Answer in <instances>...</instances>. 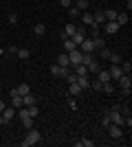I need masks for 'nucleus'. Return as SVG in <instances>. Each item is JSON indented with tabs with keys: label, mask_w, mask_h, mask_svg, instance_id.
Returning a JSON list of instances; mask_svg holds the SVG:
<instances>
[{
	"label": "nucleus",
	"mask_w": 132,
	"mask_h": 147,
	"mask_svg": "<svg viewBox=\"0 0 132 147\" xmlns=\"http://www.w3.org/2000/svg\"><path fill=\"white\" fill-rule=\"evenodd\" d=\"M40 141H42L40 132L31 127V129H29V134H26V138H24L22 143H20V145H22V147H31V145H35V143H40Z\"/></svg>",
	"instance_id": "f257e3e1"
},
{
	"label": "nucleus",
	"mask_w": 132,
	"mask_h": 147,
	"mask_svg": "<svg viewBox=\"0 0 132 147\" xmlns=\"http://www.w3.org/2000/svg\"><path fill=\"white\" fill-rule=\"evenodd\" d=\"M119 86L123 88V94L130 97V92H132V79H130V75H121V77H119Z\"/></svg>",
	"instance_id": "f03ea898"
},
{
	"label": "nucleus",
	"mask_w": 132,
	"mask_h": 147,
	"mask_svg": "<svg viewBox=\"0 0 132 147\" xmlns=\"http://www.w3.org/2000/svg\"><path fill=\"white\" fill-rule=\"evenodd\" d=\"M68 61H70V66H77V64H82V51H79V49L68 51Z\"/></svg>",
	"instance_id": "7ed1b4c3"
},
{
	"label": "nucleus",
	"mask_w": 132,
	"mask_h": 147,
	"mask_svg": "<svg viewBox=\"0 0 132 147\" xmlns=\"http://www.w3.org/2000/svg\"><path fill=\"white\" fill-rule=\"evenodd\" d=\"M77 49L82 51V53H95V44H93V37H86Z\"/></svg>",
	"instance_id": "20e7f679"
},
{
	"label": "nucleus",
	"mask_w": 132,
	"mask_h": 147,
	"mask_svg": "<svg viewBox=\"0 0 132 147\" xmlns=\"http://www.w3.org/2000/svg\"><path fill=\"white\" fill-rule=\"evenodd\" d=\"M106 129H108V134H110V138H121V136H123V132H121V125H114V123H110Z\"/></svg>",
	"instance_id": "39448f33"
},
{
	"label": "nucleus",
	"mask_w": 132,
	"mask_h": 147,
	"mask_svg": "<svg viewBox=\"0 0 132 147\" xmlns=\"http://www.w3.org/2000/svg\"><path fill=\"white\" fill-rule=\"evenodd\" d=\"M70 40H73V42H75L77 46H79V44H82L84 40H86V31H84L82 26H79V29H77L75 33H73V35H70Z\"/></svg>",
	"instance_id": "423d86ee"
},
{
	"label": "nucleus",
	"mask_w": 132,
	"mask_h": 147,
	"mask_svg": "<svg viewBox=\"0 0 132 147\" xmlns=\"http://www.w3.org/2000/svg\"><path fill=\"white\" fill-rule=\"evenodd\" d=\"M49 70H51V75H53V77H66V73H68V68L57 66V64H53V66H51Z\"/></svg>",
	"instance_id": "0eeeda50"
},
{
	"label": "nucleus",
	"mask_w": 132,
	"mask_h": 147,
	"mask_svg": "<svg viewBox=\"0 0 132 147\" xmlns=\"http://www.w3.org/2000/svg\"><path fill=\"white\" fill-rule=\"evenodd\" d=\"M0 114H2V119H5V123H9L11 121L13 117H16V108H13V105H7L5 110L0 112Z\"/></svg>",
	"instance_id": "6e6552de"
},
{
	"label": "nucleus",
	"mask_w": 132,
	"mask_h": 147,
	"mask_svg": "<svg viewBox=\"0 0 132 147\" xmlns=\"http://www.w3.org/2000/svg\"><path fill=\"white\" fill-rule=\"evenodd\" d=\"M31 92V88H29V84H20L18 88H13L11 94H20V97H24V94H29Z\"/></svg>",
	"instance_id": "1a4fd4ad"
},
{
	"label": "nucleus",
	"mask_w": 132,
	"mask_h": 147,
	"mask_svg": "<svg viewBox=\"0 0 132 147\" xmlns=\"http://www.w3.org/2000/svg\"><path fill=\"white\" fill-rule=\"evenodd\" d=\"M108 73H110V79H119L121 75H123V70H121V66H119V64H112Z\"/></svg>",
	"instance_id": "9d476101"
},
{
	"label": "nucleus",
	"mask_w": 132,
	"mask_h": 147,
	"mask_svg": "<svg viewBox=\"0 0 132 147\" xmlns=\"http://www.w3.org/2000/svg\"><path fill=\"white\" fill-rule=\"evenodd\" d=\"M57 66L70 68V61H68V53H60V55H57Z\"/></svg>",
	"instance_id": "9b49d317"
},
{
	"label": "nucleus",
	"mask_w": 132,
	"mask_h": 147,
	"mask_svg": "<svg viewBox=\"0 0 132 147\" xmlns=\"http://www.w3.org/2000/svg\"><path fill=\"white\" fill-rule=\"evenodd\" d=\"M119 29H121V26L117 24L114 20H108V22H106V33H108V35H112V33H117Z\"/></svg>",
	"instance_id": "f8f14e48"
},
{
	"label": "nucleus",
	"mask_w": 132,
	"mask_h": 147,
	"mask_svg": "<svg viewBox=\"0 0 132 147\" xmlns=\"http://www.w3.org/2000/svg\"><path fill=\"white\" fill-rule=\"evenodd\" d=\"M77 84H79V88H82V90L90 88V79H88V75H77Z\"/></svg>",
	"instance_id": "ddd939ff"
},
{
	"label": "nucleus",
	"mask_w": 132,
	"mask_h": 147,
	"mask_svg": "<svg viewBox=\"0 0 132 147\" xmlns=\"http://www.w3.org/2000/svg\"><path fill=\"white\" fill-rule=\"evenodd\" d=\"M20 121H22L24 129H31L33 127V117H29V112H26V114H20Z\"/></svg>",
	"instance_id": "4468645a"
},
{
	"label": "nucleus",
	"mask_w": 132,
	"mask_h": 147,
	"mask_svg": "<svg viewBox=\"0 0 132 147\" xmlns=\"http://www.w3.org/2000/svg\"><path fill=\"white\" fill-rule=\"evenodd\" d=\"M93 44H95V51H101L104 46H106V40H104V37H101L99 33H97V35L93 37Z\"/></svg>",
	"instance_id": "2eb2a0df"
},
{
	"label": "nucleus",
	"mask_w": 132,
	"mask_h": 147,
	"mask_svg": "<svg viewBox=\"0 0 132 147\" xmlns=\"http://www.w3.org/2000/svg\"><path fill=\"white\" fill-rule=\"evenodd\" d=\"M97 79H99L101 84H106V81H112V79H110V73H108V70H101V68L97 70Z\"/></svg>",
	"instance_id": "dca6fc26"
},
{
	"label": "nucleus",
	"mask_w": 132,
	"mask_h": 147,
	"mask_svg": "<svg viewBox=\"0 0 132 147\" xmlns=\"http://www.w3.org/2000/svg\"><path fill=\"white\" fill-rule=\"evenodd\" d=\"M79 92H82V88H79V84H77V81L68 86V97H77Z\"/></svg>",
	"instance_id": "f3484780"
},
{
	"label": "nucleus",
	"mask_w": 132,
	"mask_h": 147,
	"mask_svg": "<svg viewBox=\"0 0 132 147\" xmlns=\"http://www.w3.org/2000/svg\"><path fill=\"white\" fill-rule=\"evenodd\" d=\"M128 13H117V18H114V22H117V24L119 26H123V24H128Z\"/></svg>",
	"instance_id": "a211bd4d"
},
{
	"label": "nucleus",
	"mask_w": 132,
	"mask_h": 147,
	"mask_svg": "<svg viewBox=\"0 0 132 147\" xmlns=\"http://www.w3.org/2000/svg\"><path fill=\"white\" fill-rule=\"evenodd\" d=\"M24 108L29 110V117H33V119H35V117L40 114V108H38L35 103H33V105H24Z\"/></svg>",
	"instance_id": "6ab92c4d"
},
{
	"label": "nucleus",
	"mask_w": 132,
	"mask_h": 147,
	"mask_svg": "<svg viewBox=\"0 0 132 147\" xmlns=\"http://www.w3.org/2000/svg\"><path fill=\"white\" fill-rule=\"evenodd\" d=\"M86 68H88V73H97L99 70V64H97V59H90L86 64Z\"/></svg>",
	"instance_id": "aec40b11"
},
{
	"label": "nucleus",
	"mask_w": 132,
	"mask_h": 147,
	"mask_svg": "<svg viewBox=\"0 0 132 147\" xmlns=\"http://www.w3.org/2000/svg\"><path fill=\"white\" fill-rule=\"evenodd\" d=\"M79 18H82V20H84V24H88V26L95 22V20H93V13H86V11H82V16H79Z\"/></svg>",
	"instance_id": "412c9836"
},
{
	"label": "nucleus",
	"mask_w": 132,
	"mask_h": 147,
	"mask_svg": "<svg viewBox=\"0 0 132 147\" xmlns=\"http://www.w3.org/2000/svg\"><path fill=\"white\" fill-rule=\"evenodd\" d=\"M95 143L90 138H82V141H75V147H93Z\"/></svg>",
	"instance_id": "4be33fe9"
},
{
	"label": "nucleus",
	"mask_w": 132,
	"mask_h": 147,
	"mask_svg": "<svg viewBox=\"0 0 132 147\" xmlns=\"http://www.w3.org/2000/svg\"><path fill=\"white\" fill-rule=\"evenodd\" d=\"M101 90L106 92V94H112V92H114V86H112V81H106V84H101Z\"/></svg>",
	"instance_id": "5701e85b"
},
{
	"label": "nucleus",
	"mask_w": 132,
	"mask_h": 147,
	"mask_svg": "<svg viewBox=\"0 0 132 147\" xmlns=\"http://www.w3.org/2000/svg\"><path fill=\"white\" fill-rule=\"evenodd\" d=\"M119 66H121V70H123V75H130V70H132V64H130V59L121 61Z\"/></svg>",
	"instance_id": "b1692460"
},
{
	"label": "nucleus",
	"mask_w": 132,
	"mask_h": 147,
	"mask_svg": "<svg viewBox=\"0 0 132 147\" xmlns=\"http://www.w3.org/2000/svg\"><path fill=\"white\" fill-rule=\"evenodd\" d=\"M35 103V97H33L31 92H29V94H24V97H22V105H33Z\"/></svg>",
	"instance_id": "393cba45"
},
{
	"label": "nucleus",
	"mask_w": 132,
	"mask_h": 147,
	"mask_svg": "<svg viewBox=\"0 0 132 147\" xmlns=\"http://www.w3.org/2000/svg\"><path fill=\"white\" fill-rule=\"evenodd\" d=\"M11 105L13 108H22V97L20 94H11Z\"/></svg>",
	"instance_id": "a878e982"
},
{
	"label": "nucleus",
	"mask_w": 132,
	"mask_h": 147,
	"mask_svg": "<svg viewBox=\"0 0 132 147\" xmlns=\"http://www.w3.org/2000/svg\"><path fill=\"white\" fill-rule=\"evenodd\" d=\"M108 61H112V64H121L123 59H121L119 53H112V51H110V55H108Z\"/></svg>",
	"instance_id": "bb28decb"
},
{
	"label": "nucleus",
	"mask_w": 132,
	"mask_h": 147,
	"mask_svg": "<svg viewBox=\"0 0 132 147\" xmlns=\"http://www.w3.org/2000/svg\"><path fill=\"white\" fill-rule=\"evenodd\" d=\"M73 49H77V44L73 42V40H70V37H68V40H64V51H66V53H68V51H73Z\"/></svg>",
	"instance_id": "cd10ccee"
},
{
	"label": "nucleus",
	"mask_w": 132,
	"mask_h": 147,
	"mask_svg": "<svg viewBox=\"0 0 132 147\" xmlns=\"http://www.w3.org/2000/svg\"><path fill=\"white\" fill-rule=\"evenodd\" d=\"M93 20L97 22V24H101V22H106V18H104V11H95V13H93Z\"/></svg>",
	"instance_id": "c85d7f7f"
},
{
	"label": "nucleus",
	"mask_w": 132,
	"mask_h": 147,
	"mask_svg": "<svg viewBox=\"0 0 132 147\" xmlns=\"http://www.w3.org/2000/svg\"><path fill=\"white\" fill-rule=\"evenodd\" d=\"M104 18H106V22L108 20H114L117 18V11H114V9H106V11H104Z\"/></svg>",
	"instance_id": "c756f323"
},
{
	"label": "nucleus",
	"mask_w": 132,
	"mask_h": 147,
	"mask_svg": "<svg viewBox=\"0 0 132 147\" xmlns=\"http://www.w3.org/2000/svg\"><path fill=\"white\" fill-rule=\"evenodd\" d=\"M75 31H77V26H75V24H66V26H64V33H66V37H70L73 33H75Z\"/></svg>",
	"instance_id": "7c9ffc66"
},
{
	"label": "nucleus",
	"mask_w": 132,
	"mask_h": 147,
	"mask_svg": "<svg viewBox=\"0 0 132 147\" xmlns=\"http://www.w3.org/2000/svg\"><path fill=\"white\" fill-rule=\"evenodd\" d=\"M75 75H88V68L84 64H77L75 66Z\"/></svg>",
	"instance_id": "2f4dec72"
},
{
	"label": "nucleus",
	"mask_w": 132,
	"mask_h": 147,
	"mask_svg": "<svg viewBox=\"0 0 132 147\" xmlns=\"http://www.w3.org/2000/svg\"><path fill=\"white\" fill-rule=\"evenodd\" d=\"M68 16H70V18H79V16H82V11H79L77 7H68Z\"/></svg>",
	"instance_id": "473e14b6"
},
{
	"label": "nucleus",
	"mask_w": 132,
	"mask_h": 147,
	"mask_svg": "<svg viewBox=\"0 0 132 147\" xmlns=\"http://www.w3.org/2000/svg\"><path fill=\"white\" fill-rule=\"evenodd\" d=\"M75 7L79 9V11H86V9H88V0H77Z\"/></svg>",
	"instance_id": "72a5a7b5"
},
{
	"label": "nucleus",
	"mask_w": 132,
	"mask_h": 147,
	"mask_svg": "<svg viewBox=\"0 0 132 147\" xmlns=\"http://www.w3.org/2000/svg\"><path fill=\"white\" fill-rule=\"evenodd\" d=\"M16 55H18L20 59H29V55H31V53H29L26 49H18V53H16Z\"/></svg>",
	"instance_id": "f704fd0d"
},
{
	"label": "nucleus",
	"mask_w": 132,
	"mask_h": 147,
	"mask_svg": "<svg viewBox=\"0 0 132 147\" xmlns=\"http://www.w3.org/2000/svg\"><path fill=\"white\" fill-rule=\"evenodd\" d=\"M64 79L68 81V84H75V81H77V75H75V73H70V70H68V73H66V77H64Z\"/></svg>",
	"instance_id": "c9c22d12"
},
{
	"label": "nucleus",
	"mask_w": 132,
	"mask_h": 147,
	"mask_svg": "<svg viewBox=\"0 0 132 147\" xmlns=\"http://www.w3.org/2000/svg\"><path fill=\"white\" fill-rule=\"evenodd\" d=\"M33 31H35L38 35H42L44 31H46V26H44V24H35V26H33Z\"/></svg>",
	"instance_id": "e433bc0d"
},
{
	"label": "nucleus",
	"mask_w": 132,
	"mask_h": 147,
	"mask_svg": "<svg viewBox=\"0 0 132 147\" xmlns=\"http://www.w3.org/2000/svg\"><path fill=\"white\" fill-rule=\"evenodd\" d=\"M68 108H70V110H73V112H75V110H77V103H75V97H68Z\"/></svg>",
	"instance_id": "4c0bfd02"
},
{
	"label": "nucleus",
	"mask_w": 132,
	"mask_h": 147,
	"mask_svg": "<svg viewBox=\"0 0 132 147\" xmlns=\"http://www.w3.org/2000/svg\"><path fill=\"white\" fill-rule=\"evenodd\" d=\"M16 53H18V46H9V49H7V53H5V57H7V55H16Z\"/></svg>",
	"instance_id": "58836bf2"
},
{
	"label": "nucleus",
	"mask_w": 132,
	"mask_h": 147,
	"mask_svg": "<svg viewBox=\"0 0 132 147\" xmlns=\"http://www.w3.org/2000/svg\"><path fill=\"white\" fill-rule=\"evenodd\" d=\"M90 88H93V90H101V81L97 79V81H90Z\"/></svg>",
	"instance_id": "ea45409f"
},
{
	"label": "nucleus",
	"mask_w": 132,
	"mask_h": 147,
	"mask_svg": "<svg viewBox=\"0 0 132 147\" xmlns=\"http://www.w3.org/2000/svg\"><path fill=\"white\" fill-rule=\"evenodd\" d=\"M7 20H9L11 24H16V22H18V16H16V13H9V18H7Z\"/></svg>",
	"instance_id": "a19ab883"
},
{
	"label": "nucleus",
	"mask_w": 132,
	"mask_h": 147,
	"mask_svg": "<svg viewBox=\"0 0 132 147\" xmlns=\"http://www.w3.org/2000/svg\"><path fill=\"white\" fill-rule=\"evenodd\" d=\"M60 5H62V7H66V9H68V7H73V0H60Z\"/></svg>",
	"instance_id": "79ce46f5"
},
{
	"label": "nucleus",
	"mask_w": 132,
	"mask_h": 147,
	"mask_svg": "<svg viewBox=\"0 0 132 147\" xmlns=\"http://www.w3.org/2000/svg\"><path fill=\"white\" fill-rule=\"evenodd\" d=\"M101 125H104V127H108V125H110V119H108V114L101 119Z\"/></svg>",
	"instance_id": "37998d69"
},
{
	"label": "nucleus",
	"mask_w": 132,
	"mask_h": 147,
	"mask_svg": "<svg viewBox=\"0 0 132 147\" xmlns=\"http://www.w3.org/2000/svg\"><path fill=\"white\" fill-rule=\"evenodd\" d=\"M5 108H7V105H5V101H0V112L5 110Z\"/></svg>",
	"instance_id": "c03bdc74"
},
{
	"label": "nucleus",
	"mask_w": 132,
	"mask_h": 147,
	"mask_svg": "<svg viewBox=\"0 0 132 147\" xmlns=\"http://www.w3.org/2000/svg\"><path fill=\"white\" fill-rule=\"evenodd\" d=\"M0 125H5V119H2V114H0Z\"/></svg>",
	"instance_id": "a18cd8bd"
},
{
	"label": "nucleus",
	"mask_w": 132,
	"mask_h": 147,
	"mask_svg": "<svg viewBox=\"0 0 132 147\" xmlns=\"http://www.w3.org/2000/svg\"><path fill=\"white\" fill-rule=\"evenodd\" d=\"M0 9H2V7H0Z\"/></svg>",
	"instance_id": "49530a36"
}]
</instances>
